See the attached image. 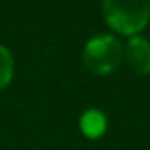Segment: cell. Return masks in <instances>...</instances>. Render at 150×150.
Here are the masks:
<instances>
[{
	"label": "cell",
	"instance_id": "6da1fadb",
	"mask_svg": "<svg viewBox=\"0 0 150 150\" xmlns=\"http://www.w3.org/2000/svg\"><path fill=\"white\" fill-rule=\"evenodd\" d=\"M103 13L110 29L135 36L150 23V0H103Z\"/></svg>",
	"mask_w": 150,
	"mask_h": 150
},
{
	"label": "cell",
	"instance_id": "7a4b0ae2",
	"mask_svg": "<svg viewBox=\"0 0 150 150\" xmlns=\"http://www.w3.org/2000/svg\"><path fill=\"white\" fill-rule=\"evenodd\" d=\"M122 57H124V50L118 38L110 36H97L86 44L84 48V65L89 72L97 74V76H106L112 74L114 70L120 67Z\"/></svg>",
	"mask_w": 150,
	"mask_h": 150
},
{
	"label": "cell",
	"instance_id": "3957f363",
	"mask_svg": "<svg viewBox=\"0 0 150 150\" xmlns=\"http://www.w3.org/2000/svg\"><path fill=\"white\" fill-rule=\"evenodd\" d=\"M125 59L135 74L144 76L150 72V42L143 36H133L125 46Z\"/></svg>",
	"mask_w": 150,
	"mask_h": 150
},
{
	"label": "cell",
	"instance_id": "277c9868",
	"mask_svg": "<svg viewBox=\"0 0 150 150\" xmlns=\"http://www.w3.org/2000/svg\"><path fill=\"white\" fill-rule=\"evenodd\" d=\"M80 129L88 139H99L106 131V116L101 110H86L80 118Z\"/></svg>",
	"mask_w": 150,
	"mask_h": 150
},
{
	"label": "cell",
	"instance_id": "5b68a950",
	"mask_svg": "<svg viewBox=\"0 0 150 150\" xmlns=\"http://www.w3.org/2000/svg\"><path fill=\"white\" fill-rule=\"evenodd\" d=\"M13 78V57L6 46L0 44V89H4Z\"/></svg>",
	"mask_w": 150,
	"mask_h": 150
}]
</instances>
